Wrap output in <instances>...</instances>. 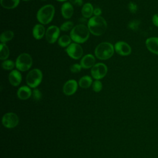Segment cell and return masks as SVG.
<instances>
[{"instance_id":"obj_1","label":"cell","mask_w":158,"mask_h":158,"mask_svg":"<svg viewBox=\"0 0 158 158\" xmlns=\"http://www.w3.org/2000/svg\"><path fill=\"white\" fill-rule=\"evenodd\" d=\"M87 27L89 32L94 36H101L107 29V22L101 16H93L89 19Z\"/></svg>"},{"instance_id":"obj_2","label":"cell","mask_w":158,"mask_h":158,"mask_svg":"<svg viewBox=\"0 0 158 158\" xmlns=\"http://www.w3.org/2000/svg\"><path fill=\"white\" fill-rule=\"evenodd\" d=\"M89 31L88 27L84 24H78L73 28L70 32V36L74 43H84L89 37Z\"/></svg>"},{"instance_id":"obj_3","label":"cell","mask_w":158,"mask_h":158,"mask_svg":"<svg viewBox=\"0 0 158 158\" xmlns=\"http://www.w3.org/2000/svg\"><path fill=\"white\" fill-rule=\"evenodd\" d=\"M55 14V8L52 4L42 6L36 13V19L42 25L49 24L53 19Z\"/></svg>"},{"instance_id":"obj_4","label":"cell","mask_w":158,"mask_h":158,"mask_svg":"<svg viewBox=\"0 0 158 158\" xmlns=\"http://www.w3.org/2000/svg\"><path fill=\"white\" fill-rule=\"evenodd\" d=\"M115 52L114 46L109 42H102L94 49L95 56L100 60H107L112 57Z\"/></svg>"},{"instance_id":"obj_5","label":"cell","mask_w":158,"mask_h":158,"mask_svg":"<svg viewBox=\"0 0 158 158\" xmlns=\"http://www.w3.org/2000/svg\"><path fill=\"white\" fill-rule=\"evenodd\" d=\"M33 64V59L28 53H22L16 59L15 67L20 72L28 70Z\"/></svg>"},{"instance_id":"obj_6","label":"cell","mask_w":158,"mask_h":158,"mask_svg":"<svg viewBox=\"0 0 158 158\" xmlns=\"http://www.w3.org/2000/svg\"><path fill=\"white\" fill-rule=\"evenodd\" d=\"M43 80V73L38 69H34L30 70L26 77L27 86L31 88H36L40 85Z\"/></svg>"},{"instance_id":"obj_7","label":"cell","mask_w":158,"mask_h":158,"mask_svg":"<svg viewBox=\"0 0 158 158\" xmlns=\"http://www.w3.org/2000/svg\"><path fill=\"white\" fill-rule=\"evenodd\" d=\"M65 52L70 58L75 60H78L82 57L83 49L80 44L72 43L67 48H66Z\"/></svg>"},{"instance_id":"obj_8","label":"cell","mask_w":158,"mask_h":158,"mask_svg":"<svg viewBox=\"0 0 158 158\" xmlns=\"http://www.w3.org/2000/svg\"><path fill=\"white\" fill-rule=\"evenodd\" d=\"M107 73V67L104 63H97L91 69V77L95 80L103 78Z\"/></svg>"},{"instance_id":"obj_9","label":"cell","mask_w":158,"mask_h":158,"mask_svg":"<svg viewBox=\"0 0 158 158\" xmlns=\"http://www.w3.org/2000/svg\"><path fill=\"white\" fill-rule=\"evenodd\" d=\"M19 122L17 115L14 112L6 113L2 118V123L7 128H13L15 127Z\"/></svg>"},{"instance_id":"obj_10","label":"cell","mask_w":158,"mask_h":158,"mask_svg":"<svg viewBox=\"0 0 158 158\" xmlns=\"http://www.w3.org/2000/svg\"><path fill=\"white\" fill-rule=\"evenodd\" d=\"M60 28L56 25L49 26L46 31V39L47 41L50 44H53L59 38L60 35Z\"/></svg>"},{"instance_id":"obj_11","label":"cell","mask_w":158,"mask_h":158,"mask_svg":"<svg viewBox=\"0 0 158 158\" xmlns=\"http://www.w3.org/2000/svg\"><path fill=\"white\" fill-rule=\"evenodd\" d=\"M115 51L120 56H127L131 52V46L126 42L119 41L114 44Z\"/></svg>"},{"instance_id":"obj_12","label":"cell","mask_w":158,"mask_h":158,"mask_svg":"<svg viewBox=\"0 0 158 158\" xmlns=\"http://www.w3.org/2000/svg\"><path fill=\"white\" fill-rule=\"evenodd\" d=\"M78 83L75 80L70 79L67 80L64 85L62 91L64 94L67 96H71L75 93L78 89Z\"/></svg>"},{"instance_id":"obj_13","label":"cell","mask_w":158,"mask_h":158,"mask_svg":"<svg viewBox=\"0 0 158 158\" xmlns=\"http://www.w3.org/2000/svg\"><path fill=\"white\" fill-rule=\"evenodd\" d=\"M96 62V59L94 56L91 54H88L82 57L80 60V65L82 67V69H91Z\"/></svg>"},{"instance_id":"obj_14","label":"cell","mask_w":158,"mask_h":158,"mask_svg":"<svg viewBox=\"0 0 158 158\" xmlns=\"http://www.w3.org/2000/svg\"><path fill=\"white\" fill-rule=\"evenodd\" d=\"M9 81L14 86H19L22 81V77L21 73L18 70H12L9 74Z\"/></svg>"},{"instance_id":"obj_15","label":"cell","mask_w":158,"mask_h":158,"mask_svg":"<svg viewBox=\"0 0 158 158\" xmlns=\"http://www.w3.org/2000/svg\"><path fill=\"white\" fill-rule=\"evenodd\" d=\"M61 14L65 19H70L74 12L73 5L70 2H65L61 6Z\"/></svg>"},{"instance_id":"obj_16","label":"cell","mask_w":158,"mask_h":158,"mask_svg":"<svg viewBox=\"0 0 158 158\" xmlns=\"http://www.w3.org/2000/svg\"><path fill=\"white\" fill-rule=\"evenodd\" d=\"M147 49L152 53L158 55V37H151L145 42Z\"/></svg>"},{"instance_id":"obj_17","label":"cell","mask_w":158,"mask_h":158,"mask_svg":"<svg viewBox=\"0 0 158 158\" xmlns=\"http://www.w3.org/2000/svg\"><path fill=\"white\" fill-rule=\"evenodd\" d=\"M46 29L43 25L41 23L36 24L32 30V35L35 39L39 40L42 39L46 35Z\"/></svg>"},{"instance_id":"obj_18","label":"cell","mask_w":158,"mask_h":158,"mask_svg":"<svg viewBox=\"0 0 158 158\" xmlns=\"http://www.w3.org/2000/svg\"><path fill=\"white\" fill-rule=\"evenodd\" d=\"M17 95L20 99L26 100L31 96L32 91L28 86H22L18 89Z\"/></svg>"},{"instance_id":"obj_19","label":"cell","mask_w":158,"mask_h":158,"mask_svg":"<svg viewBox=\"0 0 158 158\" xmlns=\"http://www.w3.org/2000/svg\"><path fill=\"white\" fill-rule=\"evenodd\" d=\"M81 12L83 18L90 19L93 14L94 7L91 3L86 2L83 5Z\"/></svg>"},{"instance_id":"obj_20","label":"cell","mask_w":158,"mask_h":158,"mask_svg":"<svg viewBox=\"0 0 158 158\" xmlns=\"http://www.w3.org/2000/svg\"><path fill=\"white\" fill-rule=\"evenodd\" d=\"M93 79L89 75H85L81 77L78 81V85L80 88L86 89L89 88L93 84Z\"/></svg>"},{"instance_id":"obj_21","label":"cell","mask_w":158,"mask_h":158,"mask_svg":"<svg viewBox=\"0 0 158 158\" xmlns=\"http://www.w3.org/2000/svg\"><path fill=\"white\" fill-rule=\"evenodd\" d=\"M0 3L4 9H13L19 6L20 0H1Z\"/></svg>"},{"instance_id":"obj_22","label":"cell","mask_w":158,"mask_h":158,"mask_svg":"<svg viewBox=\"0 0 158 158\" xmlns=\"http://www.w3.org/2000/svg\"><path fill=\"white\" fill-rule=\"evenodd\" d=\"M14 36V33L12 30H6L3 31L0 36L1 43L6 44L7 42L12 40Z\"/></svg>"},{"instance_id":"obj_23","label":"cell","mask_w":158,"mask_h":158,"mask_svg":"<svg viewBox=\"0 0 158 158\" xmlns=\"http://www.w3.org/2000/svg\"><path fill=\"white\" fill-rule=\"evenodd\" d=\"M72 39L70 36L64 35L59 37L57 43L62 48H67L72 43Z\"/></svg>"},{"instance_id":"obj_24","label":"cell","mask_w":158,"mask_h":158,"mask_svg":"<svg viewBox=\"0 0 158 158\" xmlns=\"http://www.w3.org/2000/svg\"><path fill=\"white\" fill-rule=\"evenodd\" d=\"M10 54V51L7 46L4 43L0 44V59L1 60H7Z\"/></svg>"},{"instance_id":"obj_25","label":"cell","mask_w":158,"mask_h":158,"mask_svg":"<svg viewBox=\"0 0 158 158\" xmlns=\"http://www.w3.org/2000/svg\"><path fill=\"white\" fill-rule=\"evenodd\" d=\"M1 66L2 68L6 70H10L15 67V62H14L12 60L7 59L3 60L1 64Z\"/></svg>"},{"instance_id":"obj_26","label":"cell","mask_w":158,"mask_h":158,"mask_svg":"<svg viewBox=\"0 0 158 158\" xmlns=\"http://www.w3.org/2000/svg\"><path fill=\"white\" fill-rule=\"evenodd\" d=\"M73 27H74L73 23L72 21L69 20L64 22L59 28L61 31H71Z\"/></svg>"},{"instance_id":"obj_27","label":"cell","mask_w":158,"mask_h":158,"mask_svg":"<svg viewBox=\"0 0 158 158\" xmlns=\"http://www.w3.org/2000/svg\"><path fill=\"white\" fill-rule=\"evenodd\" d=\"M140 20H137V19H135V20H131L128 24V28L131 30L133 31H136L138 29L139 26L140 25Z\"/></svg>"},{"instance_id":"obj_28","label":"cell","mask_w":158,"mask_h":158,"mask_svg":"<svg viewBox=\"0 0 158 158\" xmlns=\"http://www.w3.org/2000/svg\"><path fill=\"white\" fill-rule=\"evenodd\" d=\"M92 88H93V90L96 93H98L101 91L102 89V82L100 80H96L94 81H93L92 84Z\"/></svg>"},{"instance_id":"obj_29","label":"cell","mask_w":158,"mask_h":158,"mask_svg":"<svg viewBox=\"0 0 158 158\" xmlns=\"http://www.w3.org/2000/svg\"><path fill=\"white\" fill-rule=\"evenodd\" d=\"M31 96L35 101H38L40 100H41V99L42 98V93L40 91V90L38 89V88H34V89L32 91Z\"/></svg>"},{"instance_id":"obj_30","label":"cell","mask_w":158,"mask_h":158,"mask_svg":"<svg viewBox=\"0 0 158 158\" xmlns=\"http://www.w3.org/2000/svg\"><path fill=\"white\" fill-rule=\"evenodd\" d=\"M81 69H82V67L80 65V64H74L70 66V70L72 73H77L80 72L81 70Z\"/></svg>"},{"instance_id":"obj_31","label":"cell","mask_w":158,"mask_h":158,"mask_svg":"<svg viewBox=\"0 0 158 158\" xmlns=\"http://www.w3.org/2000/svg\"><path fill=\"white\" fill-rule=\"evenodd\" d=\"M128 9L131 13L135 14L138 10V6L135 2L130 1L128 4Z\"/></svg>"},{"instance_id":"obj_32","label":"cell","mask_w":158,"mask_h":158,"mask_svg":"<svg viewBox=\"0 0 158 158\" xmlns=\"http://www.w3.org/2000/svg\"><path fill=\"white\" fill-rule=\"evenodd\" d=\"M69 2L73 6H83V0H69Z\"/></svg>"},{"instance_id":"obj_33","label":"cell","mask_w":158,"mask_h":158,"mask_svg":"<svg viewBox=\"0 0 158 158\" xmlns=\"http://www.w3.org/2000/svg\"><path fill=\"white\" fill-rule=\"evenodd\" d=\"M152 22L154 26L158 27V14H156L152 16Z\"/></svg>"},{"instance_id":"obj_34","label":"cell","mask_w":158,"mask_h":158,"mask_svg":"<svg viewBox=\"0 0 158 158\" xmlns=\"http://www.w3.org/2000/svg\"><path fill=\"white\" fill-rule=\"evenodd\" d=\"M102 14V10L99 7H96L94 9L93 14L94 16H101Z\"/></svg>"},{"instance_id":"obj_35","label":"cell","mask_w":158,"mask_h":158,"mask_svg":"<svg viewBox=\"0 0 158 158\" xmlns=\"http://www.w3.org/2000/svg\"><path fill=\"white\" fill-rule=\"evenodd\" d=\"M57 1H59V2H67V0H56Z\"/></svg>"},{"instance_id":"obj_36","label":"cell","mask_w":158,"mask_h":158,"mask_svg":"<svg viewBox=\"0 0 158 158\" xmlns=\"http://www.w3.org/2000/svg\"><path fill=\"white\" fill-rule=\"evenodd\" d=\"M22 1H30V0H22Z\"/></svg>"},{"instance_id":"obj_37","label":"cell","mask_w":158,"mask_h":158,"mask_svg":"<svg viewBox=\"0 0 158 158\" xmlns=\"http://www.w3.org/2000/svg\"><path fill=\"white\" fill-rule=\"evenodd\" d=\"M41 1H46V0H41Z\"/></svg>"}]
</instances>
